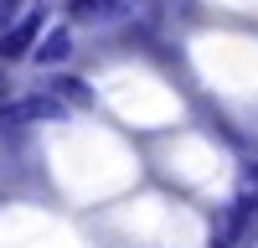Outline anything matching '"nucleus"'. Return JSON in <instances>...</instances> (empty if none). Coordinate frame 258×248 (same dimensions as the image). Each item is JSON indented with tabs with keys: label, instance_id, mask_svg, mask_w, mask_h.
I'll use <instances>...</instances> for the list:
<instances>
[{
	"label": "nucleus",
	"instance_id": "obj_1",
	"mask_svg": "<svg viewBox=\"0 0 258 248\" xmlns=\"http://www.w3.org/2000/svg\"><path fill=\"white\" fill-rule=\"evenodd\" d=\"M62 114H68V103L47 88V93H26V98L6 103V109H0V124H31V119H62Z\"/></svg>",
	"mask_w": 258,
	"mask_h": 248
},
{
	"label": "nucleus",
	"instance_id": "obj_2",
	"mask_svg": "<svg viewBox=\"0 0 258 248\" xmlns=\"http://www.w3.org/2000/svg\"><path fill=\"white\" fill-rule=\"evenodd\" d=\"M36 41H41V11L31 6L26 16L16 21L11 31H0V62H16V57H31L36 52Z\"/></svg>",
	"mask_w": 258,
	"mask_h": 248
},
{
	"label": "nucleus",
	"instance_id": "obj_3",
	"mask_svg": "<svg viewBox=\"0 0 258 248\" xmlns=\"http://www.w3.org/2000/svg\"><path fill=\"white\" fill-rule=\"evenodd\" d=\"M135 0H68V16L78 26H114V21H129Z\"/></svg>",
	"mask_w": 258,
	"mask_h": 248
},
{
	"label": "nucleus",
	"instance_id": "obj_4",
	"mask_svg": "<svg viewBox=\"0 0 258 248\" xmlns=\"http://www.w3.org/2000/svg\"><path fill=\"white\" fill-rule=\"evenodd\" d=\"M68 57H73V26H52V31H41L36 52H31L36 68H62Z\"/></svg>",
	"mask_w": 258,
	"mask_h": 248
},
{
	"label": "nucleus",
	"instance_id": "obj_5",
	"mask_svg": "<svg viewBox=\"0 0 258 248\" xmlns=\"http://www.w3.org/2000/svg\"><path fill=\"white\" fill-rule=\"evenodd\" d=\"M52 93L68 103V109H83V103H93V93H88V83H83V78H52Z\"/></svg>",
	"mask_w": 258,
	"mask_h": 248
},
{
	"label": "nucleus",
	"instance_id": "obj_6",
	"mask_svg": "<svg viewBox=\"0 0 258 248\" xmlns=\"http://www.w3.org/2000/svg\"><path fill=\"white\" fill-rule=\"evenodd\" d=\"M238 207H248V212H258V165H243L238 176V197H232Z\"/></svg>",
	"mask_w": 258,
	"mask_h": 248
},
{
	"label": "nucleus",
	"instance_id": "obj_7",
	"mask_svg": "<svg viewBox=\"0 0 258 248\" xmlns=\"http://www.w3.org/2000/svg\"><path fill=\"white\" fill-rule=\"evenodd\" d=\"M26 11H31V0H0V31H11Z\"/></svg>",
	"mask_w": 258,
	"mask_h": 248
},
{
	"label": "nucleus",
	"instance_id": "obj_8",
	"mask_svg": "<svg viewBox=\"0 0 258 248\" xmlns=\"http://www.w3.org/2000/svg\"><path fill=\"white\" fill-rule=\"evenodd\" d=\"M0 93H6V62H0Z\"/></svg>",
	"mask_w": 258,
	"mask_h": 248
}]
</instances>
